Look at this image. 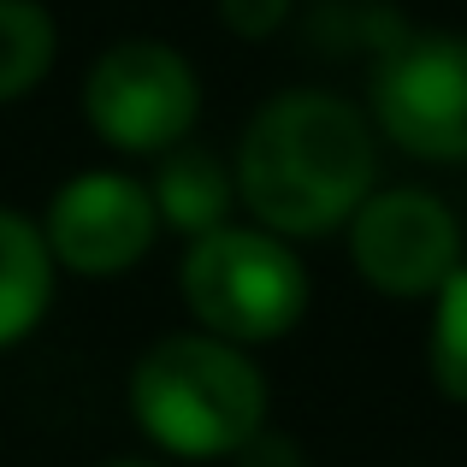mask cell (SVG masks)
<instances>
[{"label": "cell", "mask_w": 467, "mask_h": 467, "mask_svg": "<svg viewBox=\"0 0 467 467\" xmlns=\"http://www.w3.org/2000/svg\"><path fill=\"white\" fill-rule=\"evenodd\" d=\"M249 225L285 243L331 237L379 190V137L337 89H285L254 107L231 154Z\"/></svg>", "instance_id": "1"}, {"label": "cell", "mask_w": 467, "mask_h": 467, "mask_svg": "<svg viewBox=\"0 0 467 467\" xmlns=\"http://www.w3.org/2000/svg\"><path fill=\"white\" fill-rule=\"evenodd\" d=\"M125 409L171 462H225L273 420V390L254 361L207 331H166L130 361Z\"/></svg>", "instance_id": "2"}, {"label": "cell", "mask_w": 467, "mask_h": 467, "mask_svg": "<svg viewBox=\"0 0 467 467\" xmlns=\"http://www.w3.org/2000/svg\"><path fill=\"white\" fill-rule=\"evenodd\" d=\"M178 290L195 331L225 337L237 349H266L290 337L314 302V278L296 243L261 225H237V219L183 243Z\"/></svg>", "instance_id": "3"}, {"label": "cell", "mask_w": 467, "mask_h": 467, "mask_svg": "<svg viewBox=\"0 0 467 467\" xmlns=\"http://www.w3.org/2000/svg\"><path fill=\"white\" fill-rule=\"evenodd\" d=\"M83 125L125 160H160L202 125V78L160 36H119L83 71Z\"/></svg>", "instance_id": "4"}, {"label": "cell", "mask_w": 467, "mask_h": 467, "mask_svg": "<svg viewBox=\"0 0 467 467\" xmlns=\"http://www.w3.org/2000/svg\"><path fill=\"white\" fill-rule=\"evenodd\" d=\"M367 125L426 166H467V36L414 30L373 59Z\"/></svg>", "instance_id": "5"}, {"label": "cell", "mask_w": 467, "mask_h": 467, "mask_svg": "<svg viewBox=\"0 0 467 467\" xmlns=\"http://www.w3.org/2000/svg\"><path fill=\"white\" fill-rule=\"evenodd\" d=\"M343 249H349L355 278L385 302H432L467 261L456 207L414 183H390V190L367 195L343 225Z\"/></svg>", "instance_id": "6"}, {"label": "cell", "mask_w": 467, "mask_h": 467, "mask_svg": "<svg viewBox=\"0 0 467 467\" xmlns=\"http://www.w3.org/2000/svg\"><path fill=\"white\" fill-rule=\"evenodd\" d=\"M42 237L59 273H78V278H119L130 266H142L160 243L149 178L119 171V166L71 171L47 195Z\"/></svg>", "instance_id": "7"}, {"label": "cell", "mask_w": 467, "mask_h": 467, "mask_svg": "<svg viewBox=\"0 0 467 467\" xmlns=\"http://www.w3.org/2000/svg\"><path fill=\"white\" fill-rule=\"evenodd\" d=\"M149 195H154L160 231H178V237H190V243L207 237V231H219V225H231V207H237L231 166L213 149H202L195 137L154 160Z\"/></svg>", "instance_id": "8"}, {"label": "cell", "mask_w": 467, "mask_h": 467, "mask_svg": "<svg viewBox=\"0 0 467 467\" xmlns=\"http://www.w3.org/2000/svg\"><path fill=\"white\" fill-rule=\"evenodd\" d=\"M59 266L47 237L18 207H0V349H18L54 308Z\"/></svg>", "instance_id": "9"}, {"label": "cell", "mask_w": 467, "mask_h": 467, "mask_svg": "<svg viewBox=\"0 0 467 467\" xmlns=\"http://www.w3.org/2000/svg\"><path fill=\"white\" fill-rule=\"evenodd\" d=\"M59 59V24L42 0H0V107L42 89Z\"/></svg>", "instance_id": "10"}, {"label": "cell", "mask_w": 467, "mask_h": 467, "mask_svg": "<svg viewBox=\"0 0 467 467\" xmlns=\"http://www.w3.org/2000/svg\"><path fill=\"white\" fill-rule=\"evenodd\" d=\"M426 373L438 397L467 409V261L432 296V331H426Z\"/></svg>", "instance_id": "11"}, {"label": "cell", "mask_w": 467, "mask_h": 467, "mask_svg": "<svg viewBox=\"0 0 467 467\" xmlns=\"http://www.w3.org/2000/svg\"><path fill=\"white\" fill-rule=\"evenodd\" d=\"M290 6H296V0H213L219 24H225L237 42H266L273 30H285Z\"/></svg>", "instance_id": "12"}, {"label": "cell", "mask_w": 467, "mask_h": 467, "mask_svg": "<svg viewBox=\"0 0 467 467\" xmlns=\"http://www.w3.org/2000/svg\"><path fill=\"white\" fill-rule=\"evenodd\" d=\"M237 467H308V456H302V444L290 432H278L273 420L261 426V432L249 438V444L237 450V456H231Z\"/></svg>", "instance_id": "13"}, {"label": "cell", "mask_w": 467, "mask_h": 467, "mask_svg": "<svg viewBox=\"0 0 467 467\" xmlns=\"http://www.w3.org/2000/svg\"><path fill=\"white\" fill-rule=\"evenodd\" d=\"M101 467H160V462H137V456H125V462H101Z\"/></svg>", "instance_id": "14"}]
</instances>
